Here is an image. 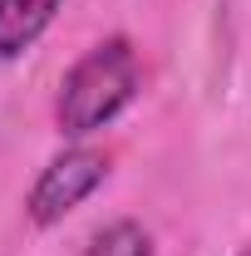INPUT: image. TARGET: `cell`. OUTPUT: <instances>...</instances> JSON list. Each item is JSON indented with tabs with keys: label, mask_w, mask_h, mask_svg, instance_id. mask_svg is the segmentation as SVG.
<instances>
[{
	"label": "cell",
	"mask_w": 251,
	"mask_h": 256,
	"mask_svg": "<svg viewBox=\"0 0 251 256\" xmlns=\"http://www.w3.org/2000/svg\"><path fill=\"white\" fill-rule=\"evenodd\" d=\"M84 256H153V236L124 217V222H108L104 232H94Z\"/></svg>",
	"instance_id": "obj_4"
},
{
	"label": "cell",
	"mask_w": 251,
	"mask_h": 256,
	"mask_svg": "<svg viewBox=\"0 0 251 256\" xmlns=\"http://www.w3.org/2000/svg\"><path fill=\"white\" fill-rule=\"evenodd\" d=\"M138 89H143V64H138L133 40H124V34L98 40L94 50H84L69 64V74L60 79L54 124H60L64 138H89V133L114 124L138 98Z\"/></svg>",
	"instance_id": "obj_1"
},
{
	"label": "cell",
	"mask_w": 251,
	"mask_h": 256,
	"mask_svg": "<svg viewBox=\"0 0 251 256\" xmlns=\"http://www.w3.org/2000/svg\"><path fill=\"white\" fill-rule=\"evenodd\" d=\"M242 256H251V252H242Z\"/></svg>",
	"instance_id": "obj_5"
},
{
	"label": "cell",
	"mask_w": 251,
	"mask_h": 256,
	"mask_svg": "<svg viewBox=\"0 0 251 256\" xmlns=\"http://www.w3.org/2000/svg\"><path fill=\"white\" fill-rule=\"evenodd\" d=\"M64 0H0V60H20L40 44V34L54 25Z\"/></svg>",
	"instance_id": "obj_3"
},
{
	"label": "cell",
	"mask_w": 251,
	"mask_h": 256,
	"mask_svg": "<svg viewBox=\"0 0 251 256\" xmlns=\"http://www.w3.org/2000/svg\"><path fill=\"white\" fill-rule=\"evenodd\" d=\"M108 178V153H98L89 143L64 148L60 158H50L34 178L30 197H25V217L34 226H60L84 197H94Z\"/></svg>",
	"instance_id": "obj_2"
}]
</instances>
